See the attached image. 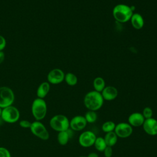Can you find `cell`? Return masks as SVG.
<instances>
[{
  "instance_id": "6da1fadb",
  "label": "cell",
  "mask_w": 157,
  "mask_h": 157,
  "mask_svg": "<svg viewBox=\"0 0 157 157\" xmlns=\"http://www.w3.org/2000/svg\"><path fill=\"white\" fill-rule=\"evenodd\" d=\"M83 103L89 110L96 111L102 107L104 103V99L101 93L93 90L85 94L83 99Z\"/></svg>"
},
{
  "instance_id": "7a4b0ae2",
  "label": "cell",
  "mask_w": 157,
  "mask_h": 157,
  "mask_svg": "<svg viewBox=\"0 0 157 157\" xmlns=\"http://www.w3.org/2000/svg\"><path fill=\"white\" fill-rule=\"evenodd\" d=\"M112 14L113 18L117 21L126 23L130 20L133 14V10L128 5L120 4L113 7Z\"/></svg>"
},
{
  "instance_id": "3957f363",
  "label": "cell",
  "mask_w": 157,
  "mask_h": 157,
  "mask_svg": "<svg viewBox=\"0 0 157 157\" xmlns=\"http://www.w3.org/2000/svg\"><path fill=\"white\" fill-rule=\"evenodd\" d=\"M47 111V104L43 99L37 98L33 101L31 105V112L36 121L44 119L46 116Z\"/></svg>"
},
{
  "instance_id": "277c9868",
  "label": "cell",
  "mask_w": 157,
  "mask_h": 157,
  "mask_svg": "<svg viewBox=\"0 0 157 157\" xmlns=\"http://www.w3.org/2000/svg\"><path fill=\"white\" fill-rule=\"evenodd\" d=\"M50 126L53 130L58 132L66 131L69 129V120L64 115H56L50 119Z\"/></svg>"
},
{
  "instance_id": "5b68a950",
  "label": "cell",
  "mask_w": 157,
  "mask_h": 157,
  "mask_svg": "<svg viewBox=\"0 0 157 157\" xmlns=\"http://www.w3.org/2000/svg\"><path fill=\"white\" fill-rule=\"evenodd\" d=\"M15 99V95L10 88L7 86L0 87V107L5 108L12 105Z\"/></svg>"
},
{
  "instance_id": "8992f818",
  "label": "cell",
  "mask_w": 157,
  "mask_h": 157,
  "mask_svg": "<svg viewBox=\"0 0 157 157\" xmlns=\"http://www.w3.org/2000/svg\"><path fill=\"white\" fill-rule=\"evenodd\" d=\"M1 117L5 122L13 123L19 120L20 112L15 107L10 105L2 109Z\"/></svg>"
},
{
  "instance_id": "52a82bcc",
  "label": "cell",
  "mask_w": 157,
  "mask_h": 157,
  "mask_svg": "<svg viewBox=\"0 0 157 157\" xmlns=\"http://www.w3.org/2000/svg\"><path fill=\"white\" fill-rule=\"evenodd\" d=\"M31 132L39 139L46 140L49 138V132L45 126L40 121H35L31 123L30 127Z\"/></svg>"
},
{
  "instance_id": "ba28073f",
  "label": "cell",
  "mask_w": 157,
  "mask_h": 157,
  "mask_svg": "<svg viewBox=\"0 0 157 157\" xmlns=\"http://www.w3.org/2000/svg\"><path fill=\"white\" fill-rule=\"evenodd\" d=\"M133 131L132 127L128 123L125 122H121L116 124L114 132L120 138H127L129 137Z\"/></svg>"
},
{
  "instance_id": "9c48e42d",
  "label": "cell",
  "mask_w": 157,
  "mask_h": 157,
  "mask_svg": "<svg viewBox=\"0 0 157 157\" xmlns=\"http://www.w3.org/2000/svg\"><path fill=\"white\" fill-rule=\"evenodd\" d=\"M96 139V134L91 131L82 132L78 137V143L83 147H90L94 145Z\"/></svg>"
},
{
  "instance_id": "30bf717a",
  "label": "cell",
  "mask_w": 157,
  "mask_h": 157,
  "mask_svg": "<svg viewBox=\"0 0 157 157\" xmlns=\"http://www.w3.org/2000/svg\"><path fill=\"white\" fill-rule=\"evenodd\" d=\"M87 123L84 116L76 115L69 121V127L73 131H79L83 130L86 127Z\"/></svg>"
},
{
  "instance_id": "8fae6325",
  "label": "cell",
  "mask_w": 157,
  "mask_h": 157,
  "mask_svg": "<svg viewBox=\"0 0 157 157\" xmlns=\"http://www.w3.org/2000/svg\"><path fill=\"white\" fill-rule=\"evenodd\" d=\"M65 74L60 69H54L49 72L47 80L52 84H59L64 80Z\"/></svg>"
},
{
  "instance_id": "7c38bea8",
  "label": "cell",
  "mask_w": 157,
  "mask_h": 157,
  "mask_svg": "<svg viewBox=\"0 0 157 157\" xmlns=\"http://www.w3.org/2000/svg\"><path fill=\"white\" fill-rule=\"evenodd\" d=\"M142 127L147 134L150 136L157 135V120L153 118L145 119Z\"/></svg>"
},
{
  "instance_id": "4fadbf2b",
  "label": "cell",
  "mask_w": 157,
  "mask_h": 157,
  "mask_svg": "<svg viewBox=\"0 0 157 157\" xmlns=\"http://www.w3.org/2000/svg\"><path fill=\"white\" fill-rule=\"evenodd\" d=\"M145 120L142 113L133 112L128 117V123L132 127H139L142 126Z\"/></svg>"
},
{
  "instance_id": "5bb4252c",
  "label": "cell",
  "mask_w": 157,
  "mask_h": 157,
  "mask_svg": "<svg viewBox=\"0 0 157 157\" xmlns=\"http://www.w3.org/2000/svg\"><path fill=\"white\" fill-rule=\"evenodd\" d=\"M104 100L112 101L118 96L117 89L113 86H107L101 93Z\"/></svg>"
},
{
  "instance_id": "9a60e30c",
  "label": "cell",
  "mask_w": 157,
  "mask_h": 157,
  "mask_svg": "<svg viewBox=\"0 0 157 157\" xmlns=\"http://www.w3.org/2000/svg\"><path fill=\"white\" fill-rule=\"evenodd\" d=\"M72 135L73 132L69 129L66 131L58 132L57 136V140L58 143L61 145H66L68 143L69 139L72 137Z\"/></svg>"
},
{
  "instance_id": "2e32d148",
  "label": "cell",
  "mask_w": 157,
  "mask_h": 157,
  "mask_svg": "<svg viewBox=\"0 0 157 157\" xmlns=\"http://www.w3.org/2000/svg\"><path fill=\"white\" fill-rule=\"evenodd\" d=\"M130 20L132 27L136 29H140L144 25V20L140 13H133Z\"/></svg>"
},
{
  "instance_id": "e0dca14e",
  "label": "cell",
  "mask_w": 157,
  "mask_h": 157,
  "mask_svg": "<svg viewBox=\"0 0 157 157\" xmlns=\"http://www.w3.org/2000/svg\"><path fill=\"white\" fill-rule=\"evenodd\" d=\"M50 84L47 82H42L38 87L37 90V96L39 98L43 99L44 98L47 94L50 91Z\"/></svg>"
},
{
  "instance_id": "ac0fdd59",
  "label": "cell",
  "mask_w": 157,
  "mask_h": 157,
  "mask_svg": "<svg viewBox=\"0 0 157 157\" xmlns=\"http://www.w3.org/2000/svg\"><path fill=\"white\" fill-rule=\"evenodd\" d=\"M104 139L107 144V146L112 147L116 144L118 140V136L114 131L105 133Z\"/></svg>"
},
{
  "instance_id": "d6986e66",
  "label": "cell",
  "mask_w": 157,
  "mask_h": 157,
  "mask_svg": "<svg viewBox=\"0 0 157 157\" xmlns=\"http://www.w3.org/2000/svg\"><path fill=\"white\" fill-rule=\"evenodd\" d=\"M93 85L94 90L99 93H101L104 88L105 87V83L104 80L100 77H98L94 79Z\"/></svg>"
},
{
  "instance_id": "ffe728a7",
  "label": "cell",
  "mask_w": 157,
  "mask_h": 157,
  "mask_svg": "<svg viewBox=\"0 0 157 157\" xmlns=\"http://www.w3.org/2000/svg\"><path fill=\"white\" fill-rule=\"evenodd\" d=\"M93 145L98 151L101 152H103V151L107 147V144L105 142V140L104 137H96Z\"/></svg>"
},
{
  "instance_id": "44dd1931",
  "label": "cell",
  "mask_w": 157,
  "mask_h": 157,
  "mask_svg": "<svg viewBox=\"0 0 157 157\" xmlns=\"http://www.w3.org/2000/svg\"><path fill=\"white\" fill-rule=\"evenodd\" d=\"M64 80L69 86H74L77 83L78 79L75 74L71 72H68L64 76Z\"/></svg>"
},
{
  "instance_id": "7402d4cb",
  "label": "cell",
  "mask_w": 157,
  "mask_h": 157,
  "mask_svg": "<svg viewBox=\"0 0 157 157\" xmlns=\"http://www.w3.org/2000/svg\"><path fill=\"white\" fill-rule=\"evenodd\" d=\"M84 117L86 119V121L88 123H94L98 118V115L96 111L93 110H88L85 114Z\"/></svg>"
},
{
  "instance_id": "603a6c76",
  "label": "cell",
  "mask_w": 157,
  "mask_h": 157,
  "mask_svg": "<svg viewBox=\"0 0 157 157\" xmlns=\"http://www.w3.org/2000/svg\"><path fill=\"white\" fill-rule=\"evenodd\" d=\"M115 123L112 121H107L104 122L102 125V130L103 132L107 133L112 131H114L115 128Z\"/></svg>"
},
{
  "instance_id": "cb8c5ba5",
  "label": "cell",
  "mask_w": 157,
  "mask_h": 157,
  "mask_svg": "<svg viewBox=\"0 0 157 157\" xmlns=\"http://www.w3.org/2000/svg\"><path fill=\"white\" fill-rule=\"evenodd\" d=\"M142 114L144 116L145 119H148V118H152L153 110L150 107H146L143 109Z\"/></svg>"
},
{
  "instance_id": "d4e9b609",
  "label": "cell",
  "mask_w": 157,
  "mask_h": 157,
  "mask_svg": "<svg viewBox=\"0 0 157 157\" xmlns=\"http://www.w3.org/2000/svg\"><path fill=\"white\" fill-rule=\"evenodd\" d=\"M0 157H11V155L7 148L0 147Z\"/></svg>"
},
{
  "instance_id": "484cf974",
  "label": "cell",
  "mask_w": 157,
  "mask_h": 157,
  "mask_svg": "<svg viewBox=\"0 0 157 157\" xmlns=\"http://www.w3.org/2000/svg\"><path fill=\"white\" fill-rule=\"evenodd\" d=\"M103 153L105 157H111L113 153V150L112 148V147L107 146L106 148L103 151Z\"/></svg>"
},
{
  "instance_id": "4316f807",
  "label": "cell",
  "mask_w": 157,
  "mask_h": 157,
  "mask_svg": "<svg viewBox=\"0 0 157 157\" xmlns=\"http://www.w3.org/2000/svg\"><path fill=\"white\" fill-rule=\"evenodd\" d=\"M20 126L21 128H30L31 125V123L28 121V120H21L19 123Z\"/></svg>"
},
{
  "instance_id": "83f0119b",
  "label": "cell",
  "mask_w": 157,
  "mask_h": 157,
  "mask_svg": "<svg viewBox=\"0 0 157 157\" xmlns=\"http://www.w3.org/2000/svg\"><path fill=\"white\" fill-rule=\"evenodd\" d=\"M6 45V40L5 39V38L0 35V51H2Z\"/></svg>"
},
{
  "instance_id": "f1b7e54d",
  "label": "cell",
  "mask_w": 157,
  "mask_h": 157,
  "mask_svg": "<svg viewBox=\"0 0 157 157\" xmlns=\"http://www.w3.org/2000/svg\"><path fill=\"white\" fill-rule=\"evenodd\" d=\"M5 59V54L2 51H0V64L4 61Z\"/></svg>"
},
{
  "instance_id": "f546056e",
  "label": "cell",
  "mask_w": 157,
  "mask_h": 157,
  "mask_svg": "<svg viewBox=\"0 0 157 157\" xmlns=\"http://www.w3.org/2000/svg\"><path fill=\"white\" fill-rule=\"evenodd\" d=\"M86 157H99V156L96 153L92 152V153H89Z\"/></svg>"
},
{
  "instance_id": "4dcf8cb0",
  "label": "cell",
  "mask_w": 157,
  "mask_h": 157,
  "mask_svg": "<svg viewBox=\"0 0 157 157\" xmlns=\"http://www.w3.org/2000/svg\"><path fill=\"white\" fill-rule=\"evenodd\" d=\"M2 108H1V107H0V117L1 116V113H2Z\"/></svg>"
},
{
  "instance_id": "1f68e13d",
  "label": "cell",
  "mask_w": 157,
  "mask_h": 157,
  "mask_svg": "<svg viewBox=\"0 0 157 157\" xmlns=\"http://www.w3.org/2000/svg\"><path fill=\"white\" fill-rule=\"evenodd\" d=\"M78 157H86V156H78Z\"/></svg>"
}]
</instances>
